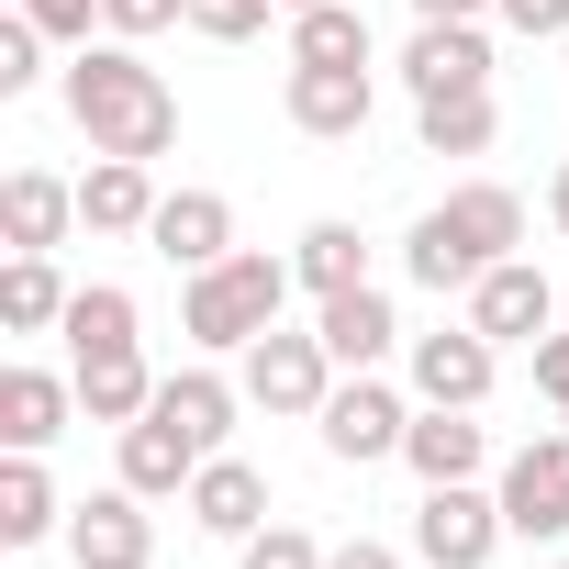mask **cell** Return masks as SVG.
I'll return each mask as SVG.
<instances>
[{
    "mask_svg": "<svg viewBox=\"0 0 569 569\" xmlns=\"http://www.w3.org/2000/svg\"><path fill=\"white\" fill-rule=\"evenodd\" d=\"M57 90H68V123L90 134V157H146V168H157V157L179 146V101H168V79H157L123 34H112V46H79Z\"/></svg>",
    "mask_w": 569,
    "mask_h": 569,
    "instance_id": "obj_1",
    "label": "cell"
},
{
    "mask_svg": "<svg viewBox=\"0 0 569 569\" xmlns=\"http://www.w3.org/2000/svg\"><path fill=\"white\" fill-rule=\"evenodd\" d=\"M513 246H525V201H513L502 179H469V190H447V201L402 234V268L425 279V291H469V279H491Z\"/></svg>",
    "mask_w": 569,
    "mask_h": 569,
    "instance_id": "obj_2",
    "label": "cell"
},
{
    "mask_svg": "<svg viewBox=\"0 0 569 569\" xmlns=\"http://www.w3.org/2000/svg\"><path fill=\"white\" fill-rule=\"evenodd\" d=\"M291 291H302V268H291V257L234 246V257L190 268V302H179V325H190V347H257V336L279 325V302H291Z\"/></svg>",
    "mask_w": 569,
    "mask_h": 569,
    "instance_id": "obj_3",
    "label": "cell"
},
{
    "mask_svg": "<svg viewBox=\"0 0 569 569\" xmlns=\"http://www.w3.org/2000/svg\"><path fill=\"white\" fill-rule=\"evenodd\" d=\"M502 536H513V525H502V491H480V480H436V491L413 502V558H425V569H491Z\"/></svg>",
    "mask_w": 569,
    "mask_h": 569,
    "instance_id": "obj_4",
    "label": "cell"
},
{
    "mask_svg": "<svg viewBox=\"0 0 569 569\" xmlns=\"http://www.w3.org/2000/svg\"><path fill=\"white\" fill-rule=\"evenodd\" d=\"M325 391H336V347H325V336L268 325V336L246 347V402H257V413H325Z\"/></svg>",
    "mask_w": 569,
    "mask_h": 569,
    "instance_id": "obj_5",
    "label": "cell"
},
{
    "mask_svg": "<svg viewBox=\"0 0 569 569\" xmlns=\"http://www.w3.org/2000/svg\"><path fill=\"white\" fill-rule=\"evenodd\" d=\"M325 458H347V469H369V458H402V436H413V413H402V391H380L369 369H347L336 391H325Z\"/></svg>",
    "mask_w": 569,
    "mask_h": 569,
    "instance_id": "obj_6",
    "label": "cell"
},
{
    "mask_svg": "<svg viewBox=\"0 0 569 569\" xmlns=\"http://www.w3.org/2000/svg\"><path fill=\"white\" fill-rule=\"evenodd\" d=\"M502 525H513V536H536V547H558V536H569V425H547L536 447H513V458H502Z\"/></svg>",
    "mask_w": 569,
    "mask_h": 569,
    "instance_id": "obj_7",
    "label": "cell"
},
{
    "mask_svg": "<svg viewBox=\"0 0 569 569\" xmlns=\"http://www.w3.org/2000/svg\"><path fill=\"white\" fill-rule=\"evenodd\" d=\"M491 369H502V347H491L480 325H436V336H413V391L447 402V413H480V402H491Z\"/></svg>",
    "mask_w": 569,
    "mask_h": 569,
    "instance_id": "obj_8",
    "label": "cell"
},
{
    "mask_svg": "<svg viewBox=\"0 0 569 569\" xmlns=\"http://www.w3.org/2000/svg\"><path fill=\"white\" fill-rule=\"evenodd\" d=\"M68 558H79V569H157L146 491H90V502H68Z\"/></svg>",
    "mask_w": 569,
    "mask_h": 569,
    "instance_id": "obj_9",
    "label": "cell"
},
{
    "mask_svg": "<svg viewBox=\"0 0 569 569\" xmlns=\"http://www.w3.org/2000/svg\"><path fill=\"white\" fill-rule=\"evenodd\" d=\"M402 90H413V101L491 90V34H480V23H413V46H402Z\"/></svg>",
    "mask_w": 569,
    "mask_h": 569,
    "instance_id": "obj_10",
    "label": "cell"
},
{
    "mask_svg": "<svg viewBox=\"0 0 569 569\" xmlns=\"http://www.w3.org/2000/svg\"><path fill=\"white\" fill-rule=\"evenodd\" d=\"M547 313H558V291H547V268H525V257H502L491 279H469V325L491 347H536Z\"/></svg>",
    "mask_w": 569,
    "mask_h": 569,
    "instance_id": "obj_11",
    "label": "cell"
},
{
    "mask_svg": "<svg viewBox=\"0 0 569 569\" xmlns=\"http://www.w3.org/2000/svg\"><path fill=\"white\" fill-rule=\"evenodd\" d=\"M68 223H79V190L57 168H12L0 179V234H12V257H57Z\"/></svg>",
    "mask_w": 569,
    "mask_h": 569,
    "instance_id": "obj_12",
    "label": "cell"
},
{
    "mask_svg": "<svg viewBox=\"0 0 569 569\" xmlns=\"http://www.w3.org/2000/svg\"><path fill=\"white\" fill-rule=\"evenodd\" d=\"M146 246L168 268H212V257H234V201L223 190H168L157 223H146Z\"/></svg>",
    "mask_w": 569,
    "mask_h": 569,
    "instance_id": "obj_13",
    "label": "cell"
},
{
    "mask_svg": "<svg viewBox=\"0 0 569 569\" xmlns=\"http://www.w3.org/2000/svg\"><path fill=\"white\" fill-rule=\"evenodd\" d=\"M157 201H168V190H157L146 157H101V168L79 179V223H90V234H146Z\"/></svg>",
    "mask_w": 569,
    "mask_h": 569,
    "instance_id": "obj_14",
    "label": "cell"
},
{
    "mask_svg": "<svg viewBox=\"0 0 569 569\" xmlns=\"http://www.w3.org/2000/svg\"><path fill=\"white\" fill-rule=\"evenodd\" d=\"M190 525H201V536H234V547H246V536L268 525V480H257L246 458H223V447H212V458H201V480H190Z\"/></svg>",
    "mask_w": 569,
    "mask_h": 569,
    "instance_id": "obj_15",
    "label": "cell"
},
{
    "mask_svg": "<svg viewBox=\"0 0 569 569\" xmlns=\"http://www.w3.org/2000/svg\"><path fill=\"white\" fill-rule=\"evenodd\" d=\"M190 480H201V447L146 402V413L123 425V491H146V502H157V491H190Z\"/></svg>",
    "mask_w": 569,
    "mask_h": 569,
    "instance_id": "obj_16",
    "label": "cell"
},
{
    "mask_svg": "<svg viewBox=\"0 0 569 569\" xmlns=\"http://www.w3.org/2000/svg\"><path fill=\"white\" fill-rule=\"evenodd\" d=\"M68 413H79V380H57V369H12L0 380V436L34 447V458L68 436Z\"/></svg>",
    "mask_w": 569,
    "mask_h": 569,
    "instance_id": "obj_17",
    "label": "cell"
},
{
    "mask_svg": "<svg viewBox=\"0 0 569 569\" xmlns=\"http://www.w3.org/2000/svg\"><path fill=\"white\" fill-rule=\"evenodd\" d=\"M46 536H68V502H57L46 458L12 447V469H0V547H46Z\"/></svg>",
    "mask_w": 569,
    "mask_h": 569,
    "instance_id": "obj_18",
    "label": "cell"
},
{
    "mask_svg": "<svg viewBox=\"0 0 569 569\" xmlns=\"http://www.w3.org/2000/svg\"><path fill=\"white\" fill-rule=\"evenodd\" d=\"M313 336H325V347H336V369H380V358H391V336H402V325H391V302H380V291H369V279H358V291H336V302H325V313H313Z\"/></svg>",
    "mask_w": 569,
    "mask_h": 569,
    "instance_id": "obj_19",
    "label": "cell"
},
{
    "mask_svg": "<svg viewBox=\"0 0 569 569\" xmlns=\"http://www.w3.org/2000/svg\"><path fill=\"white\" fill-rule=\"evenodd\" d=\"M291 123L302 134H369V68H291Z\"/></svg>",
    "mask_w": 569,
    "mask_h": 569,
    "instance_id": "obj_20",
    "label": "cell"
},
{
    "mask_svg": "<svg viewBox=\"0 0 569 569\" xmlns=\"http://www.w3.org/2000/svg\"><path fill=\"white\" fill-rule=\"evenodd\" d=\"M146 402H157L146 347H90V358H79V413H90V425H134Z\"/></svg>",
    "mask_w": 569,
    "mask_h": 569,
    "instance_id": "obj_21",
    "label": "cell"
},
{
    "mask_svg": "<svg viewBox=\"0 0 569 569\" xmlns=\"http://www.w3.org/2000/svg\"><path fill=\"white\" fill-rule=\"evenodd\" d=\"M234 402H246V380H212V369H179V380H157V413L212 458L223 436H234Z\"/></svg>",
    "mask_w": 569,
    "mask_h": 569,
    "instance_id": "obj_22",
    "label": "cell"
},
{
    "mask_svg": "<svg viewBox=\"0 0 569 569\" xmlns=\"http://www.w3.org/2000/svg\"><path fill=\"white\" fill-rule=\"evenodd\" d=\"M402 458H413V480L436 491V480H480V458H491V447H480V425H469V413L425 402V413H413V436H402Z\"/></svg>",
    "mask_w": 569,
    "mask_h": 569,
    "instance_id": "obj_23",
    "label": "cell"
},
{
    "mask_svg": "<svg viewBox=\"0 0 569 569\" xmlns=\"http://www.w3.org/2000/svg\"><path fill=\"white\" fill-rule=\"evenodd\" d=\"M291 268H302L313 302H336V291H358V279H369V234H358V223H302Z\"/></svg>",
    "mask_w": 569,
    "mask_h": 569,
    "instance_id": "obj_24",
    "label": "cell"
},
{
    "mask_svg": "<svg viewBox=\"0 0 569 569\" xmlns=\"http://www.w3.org/2000/svg\"><path fill=\"white\" fill-rule=\"evenodd\" d=\"M291 68H369L358 0H313V12H291Z\"/></svg>",
    "mask_w": 569,
    "mask_h": 569,
    "instance_id": "obj_25",
    "label": "cell"
},
{
    "mask_svg": "<svg viewBox=\"0 0 569 569\" xmlns=\"http://www.w3.org/2000/svg\"><path fill=\"white\" fill-rule=\"evenodd\" d=\"M68 279H57V257H12V268H0V325H12V336H46V325H68Z\"/></svg>",
    "mask_w": 569,
    "mask_h": 569,
    "instance_id": "obj_26",
    "label": "cell"
},
{
    "mask_svg": "<svg viewBox=\"0 0 569 569\" xmlns=\"http://www.w3.org/2000/svg\"><path fill=\"white\" fill-rule=\"evenodd\" d=\"M413 123H425V157H480V146H491V90L413 101Z\"/></svg>",
    "mask_w": 569,
    "mask_h": 569,
    "instance_id": "obj_27",
    "label": "cell"
},
{
    "mask_svg": "<svg viewBox=\"0 0 569 569\" xmlns=\"http://www.w3.org/2000/svg\"><path fill=\"white\" fill-rule=\"evenodd\" d=\"M68 347L90 358V347H134V291L123 279H90V291L68 302Z\"/></svg>",
    "mask_w": 569,
    "mask_h": 569,
    "instance_id": "obj_28",
    "label": "cell"
},
{
    "mask_svg": "<svg viewBox=\"0 0 569 569\" xmlns=\"http://www.w3.org/2000/svg\"><path fill=\"white\" fill-rule=\"evenodd\" d=\"M46 46H57V34H46L34 12H12V23H0V101H23V90L46 79Z\"/></svg>",
    "mask_w": 569,
    "mask_h": 569,
    "instance_id": "obj_29",
    "label": "cell"
},
{
    "mask_svg": "<svg viewBox=\"0 0 569 569\" xmlns=\"http://www.w3.org/2000/svg\"><path fill=\"white\" fill-rule=\"evenodd\" d=\"M234 569H325V547H313L302 525H279V513H268V525L246 536V558H234Z\"/></svg>",
    "mask_w": 569,
    "mask_h": 569,
    "instance_id": "obj_30",
    "label": "cell"
},
{
    "mask_svg": "<svg viewBox=\"0 0 569 569\" xmlns=\"http://www.w3.org/2000/svg\"><path fill=\"white\" fill-rule=\"evenodd\" d=\"M268 12H279V0H190V23H201L212 46H257V34H268Z\"/></svg>",
    "mask_w": 569,
    "mask_h": 569,
    "instance_id": "obj_31",
    "label": "cell"
},
{
    "mask_svg": "<svg viewBox=\"0 0 569 569\" xmlns=\"http://www.w3.org/2000/svg\"><path fill=\"white\" fill-rule=\"evenodd\" d=\"M179 12H190V0H101V23H112L123 46H134V34H168Z\"/></svg>",
    "mask_w": 569,
    "mask_h": 569,
    "instance_id": "obj_32",
    "label": "cell"
},
{
    "mask_svg": "<svg viewBox=\"0 0 569 569\" xmlns=\"http://www.w3.org/2000/svg\"><path fill=\"white\" fill-rule=\"evenodd\" d=\"M12 12H34L57 46H90V23H101V0H12Z\"/></svg>",
    "mask_w": 569,
    "mask_h": 569,
    "instance_id": "obj_33",
    "label": "cell"
},
{
    "mask_svg": "<svg viewBox=\"0 0 569 569\" xmlns=\"http://www.w3.org/2000/svg\"><path fill=\"white\" fill-rule=\"evenodd\" d=\"M536 391H547L558 425H569V336H536Z\"/></svg>",
    "mask_w": 569,
    "mask_h": 569,
    "instance_id": "obj_34",
    "label": "cell"
},
{
    "mask_svg": "<svg viewBox=\"0 0 569 569\" xmlns=\"http://www.w3.org/2000/svg\"><path fill=\"white\" fill-rule=\"evenodd\" d=\"M502 23H513V34H536V46H547V34H569V0H502Z\"/></svg>",
    "mask_w": 569,
    "mask_h": 569,
    "instance_id": "obj_35",
    "label": "cell"
},
{
    "mask_svg": "<svg viewBox=\"0 0 569 569\" xmlns=\"http://www.w3.org/2000/svg\"><path fill=\"white\" fill-rule=\"evenodd\" d=\"M325 569H402L380 536H347V547H325Z\"/></svg>",
    "mask_w": 569,
    "mask_h": 569,
    "instance_id": "obj_36",
    "label": "cell"
},
{
    "mask_svg": "<svg viewBox=\"0 0 569 569\" xmlns=\"http://www.w3.org/2000/svg\"><path fill=\"white\" fill-rule=\"evenodd\" d=\"M480 12H502V0H413V23H480Z\"/></svg>",
    "mask_w": 569,
    "mask_h": 569,
    "instance_id": "obj_37",
    "label": "cell"
},
{
    "mask_svg": "<svg viewBox=\"0 0 569 569\" xmlns=\"http://www.w3.org/2000/svg\"><path fill=\"white\" fill-rule=\"evenodd\" d=\"M547 212H558V223H569V168H558V190H547Z\"/></svg>",
    "mask_w": 569,
    "mask_h": 569,
    "instance_id": "obj_38",
    "label": "cell"
},
{
    "mask_svg": "<svg viewBox=\"0 0 569 569\" xmlns=\"http://www.w3.org/2000/svg\"><path fill=\"white\" fill-rule=\"evenodd\" d=\"M279 12H313V0H279Z\"/></svg>",
    "mask_w": 569,
    "mask_h": 569,
    "instance_id": "obj_39",
    "label": "cell"
},
{
    "mask_svg": "<svg viewBox=\"0 0 569 569\" xmlns=\"http://www.w3.org/2000/svg\"><path fill=\"white\" fill-rule=\"evenodd\" d=\"M558 569H569V558H558Z\"/></svg>",
    "mask_w": 569,
    "mask_h": 569,
    "instance_id": "obj_40",
    "label": "cell"
}]
</instances>
